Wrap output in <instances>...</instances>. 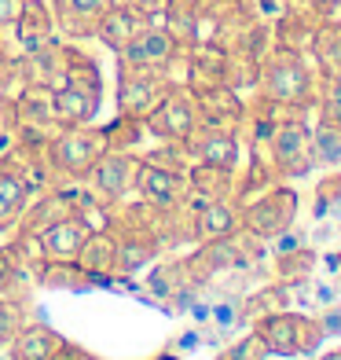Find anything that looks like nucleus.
Masks as SVG:
<instances>
[{
  "instance_id": "obj_1",
  "label": "nucleus",
  "mask_w": 341,
  "mask_h": 360,
  "mask_svg": "<svg viewBox=\"0 0 341 360\" xmlns=\"http://www.w3.org/2000/svg\"><path fill=\"white\" fill-rule=\"evenodd\" d=\"M103 100V85H100V70L95 63L85 56H77L67 48V63H62V85L52 89V118L59 129L67 125H88L100 110Z\"/></svg>"
},
{
  "instance_id": "obj_2",
  "label": "nucleus",
  "mask_w": 341,
  "mask_h": 360,
  "mask_svg": "<svg viewBox=\"0 0 341 360\" xmlns=\"http://www.w3.org/2000/svg\"><path fill=\"white\" fill-rule=\"evenodd\" d=\"M257 338L265 342V349L275 356H294V353H312L319 346V320L312 316H294V313H268L261 320H253Z\"/></svg>"
},
{
  "instance_id": "obj_3",
  "label": "nucleus",
  "mask_w": 341,
  "mask_h": 360,
  "mask_svg": "<svg viewBox=\"0 0 341 360\" xmlns=\"http://www.w3.org/2000/svg\"><path fill=\"white\" fill-rule=\"evenodd\" d=\"M261 92L272 103H308L312 100V74L305 70L297 52L279 48L261 67Z\"/></svg>"
},
{
  "instance_id": "obj_4",
  "label": "nucleus",
  "mask_w": 341,
  "mask_h": 360,
  "mask_svg": "<svg viewBox=\"0 0 341 360\" xmlns=\"http://www.w3.org/2000/svg\"><path fill=\"white\" fill-rule=\"evenodd\" d=\"M52 166L67 176H85L92 173V166L103 158V151H110L107 133L103 129H88V125H67L62 133L52 140Z\"/></svg>"
},
{
  "instance_id": "obj_5",
  "label": "nucleus",
  "mask_w": 341,
  "mask_h": 360,
  "mask_svg": "<svg viewBox=\"0 0 341 360\" xmlns=\"http://www.w3.org/2000/svg\"><path fill=\"white\" fill-rule=\"evenodd\" d=\"M297 217V195L286 191V188H275L268 195H261L253 206L242 210V232L253 236V239H275L279 232H286Z\"/></svg>"
},
{
  "instance_id": "obj_6",
  "label": "nucleus",
  "mask_w": 341,
  "mask_h": 360,
  "mask_svg": "<svg viewBox=\"0 0 341 360\" xmlns=\"http://www.w3.org/2000/svg\"><path fill=\"white\" fill-rule=\"evenodd\" d=\"M194 125H199V100L187 92V89H169L161 96V103L143 118V129L161 140H187L194 133Z\"/></svg>"
},
{
  "instance_id": "obj_7",
  "label": "nucleus",
  "mask_w": 341,
  "mask_h": 360,
  "mask_svg": "<svg viewBox=\"0 0 341 360\" xmlns=\"http://www.w3.org/2000/svg\"><path fill=\"white\" fill-rule=\"evenodd\" d=\"M169 92V85L158 77V70H140V67H121V92L118 107L125 118H147V114L161 103V96Z\"/></svg>"
},
{
  "instance_id": "obj_8",
  "label": "nucleus",
  "mask_w": 341,
  "mask_h": 360,
  "mask_svg": "<svg viewBox=\"0 0 341 360\" xmlns=\"http://www.w3.org/2000/svg\"><path fill=\"white\" fill-rule=\"evenodd\" d=\"M272 158L279 166V173H286V176H305L316 166L312 162V136L305 133L301 122H286L272 133Z\"/></svg>"
},
{
  "instance_id": "obj_9",
  "label": "nucleus",
  "mask_w": 341,
  "mask_h": 360,
  "mask_svg": "<svg viewBox=\"0 0 341 360\" xmlns=\"http://www.w3.org/2000/svg\"><path fill=\"white\" fill-rule=\"evenodd\" d=\"M176 52V41L169 30L143 26L140 34L121 48V67H140V70H161Z\"/></svg>"
},
{
  "instance_id": "obj_10",
  "label": "nucleus",
  "mask_w": 341,
  "mask_h": 360,
  "mask_svg": "<svg viewBox=\"0 0 341 360\" xmlns=\"http://www.w3.org/2000/svg\"><path fill=\"white\" fill-rule=\"evenodd\" d=\"M184 143H187V155L199 158L202 166L235 169V162H239V140H235V133H227L224 125H206V129L194 125V133Z\"/></svg>"
},
{
  "instance_id": "obj_11",
  "label": "nucleus",
  "mask_w": 341,
  "mask_h": 360,
  "mask_svg": "<svg viewBox=\"0 0 341 360\" xmlns=\"http://www.w3.org/2000/svg\"><path fill=\"white\" fill-rule=\"evenodd\" d=\"M140 180V162L125 151H103V158L92 166V184L103 199H121L136 188Z\"/></svg>"
},
{
  "instance_id": "obj_12",
  "label": "nucleus",
  "mask_w": 341,
  "mask_h": 360,
  "mask_svg": "<svg viewBox=\"0 0 341 360\" xmlns=\"http://www.w3.org/2000/svg\"><path fill=\"white\" fill-rule=\"evenodd\" d=\"M74 261L100 287H110L114 283V272H118V236L107 232V228H95V232L85 236V243H81V250H77Z\"/></svg>"
},
{
  "instance_id": "obj_13",
  "label": "nucleus",
  "mask_w": 341,
  "mask_h": 360,
  "mask_svg": "<svg viewBox=\"0 0 341 360\" xmlns=\"http://www.w3.org/2000/svg\"><path fill=\"white\" fill-rule=\"evenodd\" d=\"M136 191L143 195L147 206H176L187 191V180L180 173H173L158 162H140V180H136Z\"/></svg>"
},
{
  "instance_id": "obj_14",
  "label": "nucleus",
  "mask_w": 341,
  "mask_h": 360,
  "mask_svg": "<svg viewBox=\"0 0 341 360\" xmlns=\"http://www.w3.org/2000/svg\"><path fill=\"white\" fill-rule=\"evenodd\" d=\"M85 236H88V224L74 214V217H62V221H52L48 228H41L37 247H41L44 261H70V257H77Z\"/></svg>"
},
{
  "instance_id": "obj_15",
  "label": "nucleus",
  "mask_w": 341,
  "mask_h": 360,
  "mask_svg": "<svg viewBox=\"0 0 341 360\" xmlns=\"http://www.w3.org/2000/svg\"><path fill=\"white\" fill-rule=\"evenodd\" d=\"M235 265H242V250H239V243H232V236H227V239H209L199 254L184 261V272L194 283H202L217 269H235Z\"/></svg>"
},
{
  "instance_id": "obj_16",
  "label": "nucleus",
  "mask_w": 341,
  "mask_h": 360,
  "mask_svg": "<svg viewBox=\"0 0 341 360\" xmlns=\"http://www.w3.org/2000/svg\"><path fill=\"white\" fill-rule=\"evenodd\" d=\"M143 26H147V19H143V15H136L133 8H125V4H110V8L100 15V22H95L92 34L100 37L107 48L121 52V48H125L128 41H133Z\"/></svg>"
},
{
  "instance_id": "obj_17",
  "label": "nucleus",
  "mask_w": 341,
  "mask_h": 360,
  "mask_svg": "<svg viewBox=\"0 0 341 360\" xmlns=\"http://www.w3.org/2000/svg\"><path fill=\"white\" fill-rule=\"evenodd\" d=\"M62 349V335L48 323H26L11 338V360H55Z\"/></svg>"
},
{
  "instance_id": "obj_18",
  "label": "nucleus",
  "mask_w": 341,
  "mask_h": 360,
  "mask_svg": "<svg viewBox=\"0 0 341 360\" xmlns=\"http://www.w3.org/2000/svg\"><path fill=\"white\" fill-rule=\"evenodd\" d=\"M34 184L15 169V166H0V228H8L11 221H19L29 206Z\"/></svg>"
},
{
  "instance_id": "obj_19",
  "label": "nucleus",
  "mask_w": 341,
  "mask_h": 360,
  "mask_svg": "<svg viewBox=\"0 0 341 360\" xmlns=\"http://www.w3.org/2000/svg\"><path fill=\"white\" fill-rule=\"evenodd\" d=\"M15 26H19V41H22L26 52H37L41 44L52 41V15H48V8L41 0H26Z\"/></svg>"
},
{
  "instance_id": "obj_20",
  "label": "nucleus",
  "mask_w": 341,
  "mask_h": 360,
  "mask_svg": "<svg viewBox=\"0 0 341 360\" xmlns=\"http://www.w3.org/2000/svg\"><path fill=\"white\" fill-rule=\"evenodd\" d=\"M114 4V0H55V15L62 30H70V34H88L95 30L100 22V15Z\"/></svg>"
},
{
  "instance_id": "obj_21",
  "label": "nucleus",
  "mask_w": 341,
  "mask_h": 360,
  "mask_svg": "<svg viewBox=\"0 0 341 360\" xmlns=\"http://www.w3.org/2000/svg\"><path fill=\"white\" fill-rule=\"evenodd\" d=\"M169 11V34L176 44H194V30H199V15H202V0H166Z\"/></svg>"
},
{
  "instance_id": "obj_22",
  "label": "nucleus",
  "mask_w": 341,
  "mask_h": 360,
  "mask_svg": "<svg viewBox=\"0 0 341 360\" xmlns=\"http://www.w3.org/2000/svg\"><path fill=\"white\" fill-rule=\"evenodd\" d=\"M312 48L327 77H341V22H319L312 34Z\"/></svg>"
},
{
  "instance_id": "obj_23",
  "label": "nucleus",
  "mask_w": 341,
  "mask_h": 360,
  "mask_svg": "<svg viewBox=\"0 0 341 360\" xmlns=\"http://www.w3.org/2000/svg\"><path fill=\"white\" fill-rule=\"evenodd\" d=\"M95 280L77 265V261L70 257V261H48V265L41 269V287H62V290H85V287H92Z\"/></svg>"
},
{
  "instance_id": "obj_24",
  "label": "nucleus",
  "mask_w": 341,
  "mask_h": 360,
  "mask_svg": "<svg viewBox=\"0 0 341 360\" xmlns=\"http://www.w3.org/2000/svg\"><path fill=\"white\" fill-rule=\"evenodd\" d=\"M235 214L227 210L224 202H206L202 206V214H199V221H194V228H199V236L209 243V239H227V236H235Z\"/></svg>"
},
{
  "instance_id": "obj_25",
  "label": "nucleus",
  "mask_w": 341,
  "mask_h": 360,
  "mask_svg": "<svg viewBox=\"0 0 341 360\" xmlns=\"http://www.w3.org/2000/svg\"><path fill=\"white\" fill-rule=\"evenodd\" d=\"M312 162L316 166H341V129L323 122L312 136Z\"/></svg>"
},
{
  "instance_id": "obj_26",
  "label": "nucleus",
  "mask_w": 341,
  "mask_h": 360,
  "mask_svg": "<svg viewBox=\"0 0 341 360\" xmlns=\"http://www.w3.org/2000/svg\"><path fill=\"white\" fill-rule=\"evenodd\" d=\"M191 184L206 191V199H220V195L227 191V184H232V169H220V166H194L191 173Z\"/></svg>"
},
{
  "instance_id": "obj_27",
  "label": "nucleus",
  "mask_w": 341,
  "mask_h": 360,
  "mask_svg": "<svg viewBox=\"0 0 341 360\" xmlns=\"http://www.w3.org/2000/svg\"><path fill=\"white\" fill-rule=\"evenodd\" d=\"M209 323L217 327L220 335H235L242 323H250L246 313H242V302H232V298H224L217 305H209Z\"/></svg>"
},
{
  "instance_id": "obj_28",
  "label": "nucleus",
  "mask_w": 341,
  "mask_h": 360,
  "mask_svg": "<svg viewBox=\"0 0 341 360\" xmlns=\"http://www.w3.org/2000/svg\"><path fill=\"white\" fill-rule=\"evenodd\" d=\"M29 320H26V309L19 302H0V346H11V338L22 331Z\"/></svg>"
},
{
  "instance_id": "obj_29",
  "label": "nucleus",
  "mask_w": 341,
  "mask_h": 360,
  "mask_svg": "<svg viewBox=\"0 0 341 360\" xmlns=\"http://www.w3.org/2000/svg\"><path fill=\"white\" fill-rule=\"evenodd\" d=\"M283 298H286V290L275 287V290H268V294H257V298L242 302V313H246V320H261V316H268V313H279Z\"/></svg>"
},
{
  "instance_id": "obj_30",
  "label": "nucleus",
  "mask_w": 341,
  "mask_h": 360,
  "mask_svg": "<svg viewBox=\"0 0 341 360\" xmlns=\"http://www.w3.org/2000/svg\"><path fill=\"white\" fill-rule=\"evenodd\" d=\"M265 342L257 338V331L253 335H246L239 342V346H227V349H220V356L217 360H265Z\"/></svg>"
},
{
  "instance_id": "obj_31",
  "label": "nucleus",
  "mask_w": 341,
  "mask_h": 360,
  "mask_svg": "<svg viewBox=\"0 0 341 360\" xmlns=\"http://www.w3.org/2000/svg\"><path fill=\"white\" fill-rule=\"evenodd\" d=\"M316 269V254H308V250H294V254H283L279 257V272L286 276H294V280H305L308 272Z\"/></svg>"
},
{
  "instance_id": "obj_32",
  "label": "nucleus",
  "mask_w": 341,
  "mask_h": 360,
  "mask_svg": "<svg viewBox=\"0 0 341 360\" xmlns=\"http://www.w3.org/2000/svg\"><path fill=\"white\" fill-rule=\"evenodd\" d=\"M323 122L341 129V77L327 81V96H323Z\"/></svg>"
},
{
  "instance_id": "obj_33",
  "label": "nucleus",
  "mask_w": 341,
  "mask_h": 360,
  "mask_svg": "<svg viewBox=\"0 0 341 360\" xmlns=\"http://www.w3.org/2000/svg\"><path fill=\"white\" fill-rule=\"evenodd\" d=\"M272 243H275V254H279V257H283V254H294V250H301V247H305L301 236L294 232V228H286V232H279Z\"/></svg>"
},
{
  "instance_id": "obj_34",
  "label": "nucleus",
  "mask_w": 341,
  "mask_h": 360,
  "mask_svg": "<svg viewBox=\"0 0 341 360\" xmlns=\"http://www.w3.org/2000/svg\"><path fill=\"white\" fill-rule=\"evenodd\" d=\"M199 346H202V331H199V327H191V331L173 338V349H180V353H194Z\"/></svg>"
},
{
  "instance_id": "obj_35",
  "label": "nucleus",
  "mask_w": 341,
  "mask_h": 360,
  "mask_svg": "<svg viewBox=\"0 0 341 360\" xmlns=\"http://www.w3.org/2000/svg\"><path fill=\"white\" fill-rule=\"evenodd\" d=\"M125 8H133L136 15H143V19H151V15L166 11V0H125Z\"/></svg>"
},
{
  "instance_id": "obj_36",
  "label": "nucleus",
  "mask_w": 341,
  "mask_h": 360,
  "mask_svg": "<svg viewBox=\"0 0 341 360\" xmlns=\"http://www.w3.org/2000/svg\"><path fill=\"white\" fill-rule=\"evenodd\" d=\"M26 0H0V30L11 26L15 19H19V11H22Z\"/></svg>"
},
{
  "instance_id": "obj_37",
  "label": "nucleus",
  "mask_w": 341,
  "mask_h": 360,
  "mask_svg": "<svg viewBox=\"0 0 341 360\" xmlns=\"http://www.w3.org/2000/svg\"><path fill=\"white\" fill-rule=\"evenodd\" d=\"M319 331H323V338H327V335H337V331H341V305H334L330 313L319 320Z\"/></svg>"
},
{
  "instance_id": "obj_38",
  "label": "nucleus",
  "mask_w": 341,
  "mask_h": 360,
  "mask_svg": "<svg viewBox=\"0 0 341 360\" xmlns=\"http://www.w3.org/2000/svg\"><path fill=\"white\" fill-rule=\"evenodd\" d=\"M55 360H100V356H92V353H85V349L70 346V342H62V349H59V356H55Z\"/></svg>"
},
{
  "instance_id": "obj_39",
  "label": "nucleus",
  "mask_w": 341,
  "mask_h": 360,
  "mask_svg": "<svg viewBox=\"0 0 341 360\" xmlns=\"http://www.w3.org/2000/svg\"><path fill=\"white\" fill-rule=\"evenodd\" d=\"M308 4H312L316 11H330V8H337L341 0H308Z\"/></svg>"
},
{
  "instance_id": "obj_40",
  "label": "nucleus",
  "mask_w": 341,
  "mask_h": 360,
  "mask_svg": "<svg viewBox=\"0 0 341 360\" xmlns=\"http://www.w3.org/2000/svg\"><path fill=\"white\" fill-rule=\"evenodd\" d=\"M194 320H199V323H209V305H194Z\"/></svg>"
},
{
  "instance_id": "obj_41",
  "label": "nucleus",
  "mask_w": 341,
  "mask_h": 360,
  "mask_svg": "<svg viewBox=\"0 0 341 360\" xmlns=\"http://www.w3.org/2000/svg\"><path fill=\"white\" fill-rule=\"evenodd\" d=\"M319 360H341V346H337V349H330V353H323Z\"/></svg>"
},
{
  "instance_id": "obj_42",
  "label": "nucleus",
  "mask_w": 341,
  "mask_h": 360,
  "mask_svg": "<svg viewBox=\"0 0 341 360\" xmlns=\"http://www.w3.org/2000/svg\"><path fill=\"white\" fill-rule=\"evenodd\" d=\"M0 59H4V56H0ZM4 70H8V67L0 63V92H4Z\"/></svg>"
},
{
  "instance_id": "obj_43",
  "label": "nucleus",
  "mask_w": 341,
  "mask_h": 360,
  "mask_svg": "<svg viewBox=\"0 0 341 360\" xmlns=\"http://www.w3.org/2000/svg\"><path fill=\"white\" fill-rule=\"evenodd\" d=\"M334 265H337V269H341V257H337V261H334Z\"/></svg>"
}]
</instances>
